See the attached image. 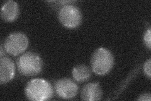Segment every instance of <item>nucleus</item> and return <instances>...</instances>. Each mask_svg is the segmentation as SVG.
<instances>
[{"instance_id":"nucleus-6","label":"nucleus","mask_w":151,"mask_h":101,"mask_svg":"<svg viewBox=\"0 0 151 101\" xmlns=\"http://www.w3.org/2000/svg\"><path fill=\"white\" fill-rule=\"evenodd\" d=\"M55 89L59 97L64 99L74 97L78 91L77 84L69 78H62L57 81Z\"/></svg>"},{"instance_id":"nucleus-2","label":"nucleus","mask_w":151,"mask_h":101,"mask_svg":"<svg viewBox=\"0 0 151 101\" xmlns=\"http://www.w3.org/2000/svg\"><path fill=\"white\" fill-rule=\"evenodd\" d=\"M17 66L20 73L26 76H32L39 73L43 62L39 54L34 52H27L17 60Z\"/></svg>"},{"instance_id":"nucleus-9","label":"nucleus","mask_w":151,"mask_h":101,"mask_svg":"<svg viewBox=\"0 0 151 101\" xmlns=\"http://www.w3.org/2000/svg\"><path fill=\"white\" fill-rule=\"evenodd\" d=\"M19 15V8L17 2L8 1L4 3L1 7V16L3 20L12 22L15 21Z\"/></svg>"},{"instance_id":"nucleus-10","label":"nucleus","mask_w":151,"mask_h":101,"mask_svg":"<svg viewBox=\"0 0 151 101\" xmlns=\"http://www.w3.org/2000/svg\"><path fill=\"white\" fill-rule=\"evenodd\" d=\"M72 74L74 79L78 82H84L91 76V71L89 67L84 65L75 66L73 70Z\"/></svg>"},{"instance_id":"nucleus-7","label":"nucleus","mask_w":151,"mask_h":101,"mask_svg":"<svg viewBox=\"0 0 151 101\" xmlns=\"http://www.w3.org/2000/svg\"><path fill=\"white\" fill-rule=\"evenodd\" d=\"M15 75V65L8 57L2 56L0 59V84H6L12 80Z\"/></svg>"},{"instance_id":"nucleus-5","label":"nucleus","mask_w":151,"mask_h":101,"mask_svg":"<svg viewBox=\"0 0 151 101\" xmlns=\"http://www.w3.org/2000/svg\"><path fill=\"white\" fill-rule=\"evenodd\" d=\"M28 46L27 36L22 32H13L9 35L4 42V49L9 54L17 56L24 52Z\"/></svg>"},{"instance_id":"nucleus-13","label":"nucleus","mask_w":151,"mask_h":101,"mask_svg":"<svg viewBox=\"0 0 151 101\" xmlns=\"http://www.w3.org/2000/svg\"><path fill=\"white\" fill-rule=\"evenodd\" d=\"M151 97L150 94H144L139 96V97L137 99V100L141 101H150Z\"/></svg>"},{"instance_id":"nucleus-11","label":"nucleus","mask_w":151,"mask_h":101,"mask_svg":"<svg viewBox=\"0 0 151 101\" xmlns=\"http://www.w3.org/2000/svg\"><path fill=\"white\" fill-rule=\"evenodd\" d=\"M150 28H149V29L146 31L144 37V40L145 46H147L149 49H151V37H150Z\"/></svg>"},{"instance_id":"nucleus-3","label":"nucleus","mask_w":151,"mask_h":101,"mask_svg":"<svg viewBox=\"0 0 151 101\" xmlns=\"http://www.w3.org/2000/svg\"><path fill=\"white\" fill-rule=\"evenodd\" d=\"M113 62V54L109 50L103 47L99 48L94 51L91 60L93 71L100 75L108 73L112 68Z\"/></svg>"},{"instance_id":"nucleus-4","label":"nucleus","mask_w":151,"mask_h":101,"mask_svg":"<svg viewBox=\"0 0 151 101\" xmlns=\"http://www.w3.org/2000/svg\"><path fill=\"white\" fill-rule=\"evenodd\" d=\"M59 20L63 25L69 28L78 27L82 21V13L80 9L72 4H65L60 9Z\"/></svg>"},{"instance_id":"nucleus-12","label":"nucleus","mask_w":151,"mask_h":101,"mask_svg":"<svg viewBox=\"0 0 151 101\" xmlns=\"http://www.w3.org/2000/svg\"><path fill=\"white\" fill-rule=\"evenodd\" d=\"M150 62L151 60L149 59L147 61L145 62L144 66V73L146 75V76H147V77L149 78H150L151 77V73H150Z\"/></svg>"},{"instance_id":"nucleus-8","label":"nucleus","mask_w":151,"mask_h":101,"mask_svg":"<svg viewBox=\"0 0 151 101\" xmlns=\"http://www.w3.org/2000/svg\"><path fill=\"white\" fill-rule=\"evenodd\" d=\"M103 95V91L98 83H89L83 88L81 93L82 100L86 101L100 100Z\"/></svg>"},{"instance_id":"nucleus-1","label":"nucleus","mask_w":151,"mask_h":101,"mask_svg":"<svg viewBox=\"0 0 151 101\" xmlns=\"http://www.w3.org/2000/svg\"><path fill=\"white\" fill-rule=\"evenodd\" d=\"M25 94L30 100L44 101L52 97L53 89L49 81L44 79L35 78L27 84Z\"/></svg>"}]
</instances>
